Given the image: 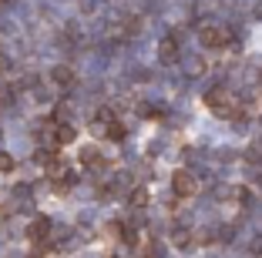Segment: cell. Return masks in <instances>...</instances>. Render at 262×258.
Masks as SVG:
<instances>
[{
    "label": "cell",
    "mask_w": 262,
    "mask_h": 258,
    "mask_svg": "<svg viewBox=\"0 0 262 258\" xmlns=\"http://www.w3.org/2000/svg\"><path fill=\"white\" fill-rule=\"evenodd\" d=\"M199 40H202V47H225L229 44V31L225 27H219V24H202L199 27Z\"/></svg>",
    "instance_id": "cell-1"
},
{
    "label": "cell",
    "mask_w": 262,
    "mask_h": 258,
    "mask_svg": "<svg viewBox=\"0 0 262 258\" xmlns=\"http://www.w3.org/2000/svg\"><path fill=\"white\" fill-rule=\"evenodd\" d=\"M208 107L215 114H222V118H229V114H235V98H232L225 87H215V91H208Z\"/></svg>",
    "instance_id": "cell-2"
},
{
    "label": "cell",
    "mask_w": 262,
    "mask_h": 258,
    "mask_svg": "<svg viewBox=\"0 0 262 258\" xmlns=\"http://www.w3.org/2000/svg\"><path fill=\"white\" fill-rule=\"evenodd\" d=\"M171 191H175L178 198H192L195 191H199V181H195L192 171H185V168H182V171H175V175H171Z\"/></svg>",
    "instance_id": "cell-3"
},
{
    "label": "cell",
    "mask_w": 262,
    "mask_h": 258,
    "mask_svg": "<svg viewBox=\"0 0 262 258\" xmlns=\"http://www.w3.org/2000/svg\"><path fill=\"white\" fill-rule=\"evenodd\" d=\"M74 141V128L71 124H61V128L54 131V145H71Z\"/></svg>",
    "instance_id": "cell-4"
},
{
    "label": "cell",
    "mask_w": 262,
    "mask_h": 258,
    "mask_svg": "<svg viewBox=\"0 0 262 258\" xmlns=\"http://www.w3.org/2000/svg\"><path fill=\"white\" fill-rule=\"evenodd\" d=\"M47 228H51V225H47V218H37L31 225V231H27V235H31L34 242H40V238H47Z\"/></svg>",
    "instance_id": "cell-5"
},
{
    "label": "cell",
    "mask_w": 262,
    "mask_h": 258,
    "mask_svg": "<svg viewBox=\"0 0 262 258\" xmlns=\"http://www.w3.org/2000/svg\"><path fill=\"white\" fill-rule=\"evenodd\" d=\"M54 81L57 84H74V71L71 67H54Z\"/></svg>",
    "instance_id": "cell-6"
},
{
    "label": "cell",
    "mask_w": 262,
    "mask_h": 258,
    "mask_svg": "<svg viewBox=\"0 0 262 258\" xmlns=\"http://www.w3.org/2000/svg\"><path fill=\"white\" fill-rule=\"evenodd\" d=\"M175 54H178V47L171 44V40H165V44H162V57H165V61H171Z\"/></svg>",
    "instance_id": "cell-7"
},
{
    "label": "cell",
    "mask_w": 262,
    "mask_h": 258,
    "mask_svg": "<svg viewBox=\"0 0 262 258\" xmlns=\"http://www.w3.org/2000/svg\"><path fill=\"white\" fill-rule=\"evenodd\" d=\"M131 205H138V208H141V205H148V191H141V188H138L135 195H131Z\"/></svg>",
    "instance_id": "cell-8"
},
{
    "label": "cell",
    "mask_w": 262,
    "mask_h": 258,
    "mask_svg": "<svg viewBox=\"0 0 262 258\" xmlns=\"http://www.w3.org/2000/svg\"><path fill=\"white\" fill-rule=\"evenodd\" d=\"M81 161H84V165H94V161H98V151H94V148H84V151H81Z\"/></svg>",
    "instance_id": "cell-9"
},
{
    "label": "cell",
    "mask_w": 262,
    "mask_h": 258,
    "mask_svg": "<svg viewBox=\"0 0 262 258\" xmlns=\"http://www.w3.org/2000/svg\"><path fill=\"white\" fill-rule=\"evenodd\" d=\"M0 171H14V158L10 154H0Z\"/></svg>",
    "instance_id": "cell-10"
}]
</instances>
